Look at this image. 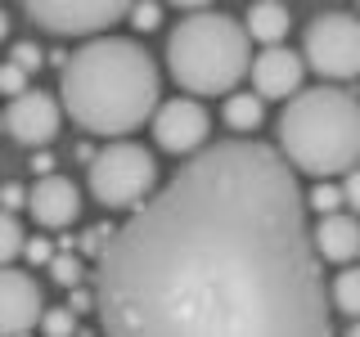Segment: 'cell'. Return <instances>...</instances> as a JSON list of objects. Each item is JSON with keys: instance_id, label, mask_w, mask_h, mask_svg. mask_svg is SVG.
Masks as SVG:
<instances>
[{"instance_id": "20", "label": "cell", "mask_w": 360, "mask_h": 337, "mask_svg": "<svg viewBox=\"0 0 360 337\" xmlns=\"http://www.w3.org/2000/svg\"><path fill=\"white\" fill-rule=\"evenodd\" d=\"M41 333H45V337H68V333H77V310H72V306H50V310H41Z\"/></svg>"}, {"instance_id": "28", "label": "cell", "mask_w": 360, "mask_h": 337, "mask_svg": "<svg viewBox=\"0 0 360 337\" xmlns=\"http://www.w3.org/2000/svg\"><path fill=\"white\" fill-rule=\"evenodd\" d=\"M167 5H180V9H189V14H194V9H207L212 0H167Z\"/></svg>"}, {"instance_id": "5", "label": "cell", "mask_w": 360, "mask_h": 337, "mask_svg": "<svg viewBox=\"0 0 360 337\" xmlns=\"http://www.w3.org/2000/svg\"><path fill=\"white\" fill-rule=\"evenodd\" d=\"M86 180H90V194H95L99 207H108V211L140 207L158 185V162L135 140H108L104 149L90 157Z\"/></svg>"}, {"instance_id": "15", "label": "cell", "mask_w": 360, "mask_h": 337, "mask_svg": "<svg viewBox=\"0 0 360 337\" xmlns=\"http://www.w3.org/2000/svg\"><path fill=\"white\" fill-rule=\"evenodd\" d=\"M221 117H225V126L230 131H257L266 121V99L257 95V90H230L225 95V108H221Z\"/></svg>"}, {"instance_id": "9", "label": "cell", "mask_w": 360, "mask_h": 337, "mask_svg": "<svg viewBox=\"0 0 360 337\" xmlns=\"http://www.w3.org/2000/svg\"><path fill=\"white\" fill-rule=\"evenodd\" d=\"M59 121H63V99L45 95V90H22L5 108V131L27 149H45L59 135Z\"/></svg>"}, {"instance_id": "23", "label": "cell", "mask_w": 360, "mask_h": 337, "mask_svg": "<svg viewBox=\"0 0 360 337\" xmlns=\"http://www.w3.org/2000/svg\"><path fill=\"white\" fill-rule=\"evenodd\" d=\"M9 59H14V63H22L27 72H37V67L45 63V54H41V45H37V41H18L14 50H9Z\"/></svg>"}, {"instance_id": "19", "label": "cell", "mask_w": 360, "mask_h": 337, "mask_svg": "<svg viewBox=\"0 0 360 337\" xmlns=\"http://www.w3.org/2000/svg\"><path fill=\"white\" fill-rule=\"evenodd\" d=\"M307 207L311 211H320V216H329V211L338 207H347V194H342V185H329V180H320V185L307 194Z\"/></svg>"}, {"instance_id": "3", "label": "cell", "mask_w": 360, "mask_h": 337, "mask_svg": "<svg viewBox=\"0 0 360 337\" xmlns=\"http://www.w3.org/2000/svg\"><path fill=\"white\" fill-rule=\"evenodd\" d=\"M279 153L297 171L315 180L347 176L360 162V95L342 86H311L284 99V112L275 121Z\"/></svg>"}, {"instance_id": "17", "label": "cell", "mask_w": 360, "mask_h": 337, "mask_svg": "<svg viewBox=\"0 0 360 337\" xmlns=\"http://www.w3.org/2000/svg\"><path fill=\"white\" fill-rule=\"evenodd\" d=\"M45 270H50V279H54L59 288H82V279H86L82 261L72 256V247H59V252L50 256V265H45Z\"/></svg>"}, {"instance_id": "25", "label": "cell", "mask_w": 360, "mask_h": 337, "mask_svg": "<svg viewBox=\"0 0 360 337\" xmlns=\"http://www.w3.org/2000/svg\"><path fill=\"white\" fill-rule=\"evenodd\" d=\"M342 194H347V207H352L356 216H360V162L342 176Z\"/></svg>"}, {"instance_id": "26", "label": "cell", "mask_w": 360, "mask_h": 337, "mask_svg": "<svg viewBox=\"0 0 360 337\" xmlns=\"http://www.w3.org/2000/svg\"><path fill=\"white\" fill-rule=\"evenodd\" d=\"M0 202H5V207L14 211V207H27V194H22L18 185H5V189H0Z\"/></svg>"}, {"instance_id": "4", "label": "cell", "mask_w": 360, "mask_h": 337, "mask_svg": "<svg viewBox=\"0 0 360 337\" xmlns=\"http://www.w3.org/2000/svg\"><path fill=\"white\" fill-rule=\"evenodd\" d=\"M167 72L189 95H230L252 72V37L239 18L194 9L167 37Z\"/></svg>"}, {"instance_id": "2", "label": "cell", "mask_w": 360, "mask_h": 337, "mask_svg": "<svg viewBox=\"0 0 360 337\" xmlns=\"http://www.w3.org/2000/svg\"><path fill=\"white\" fill-rule=\"evenodd\" d=\"M63 112L90 135H131L153 121L162 99V77L140 41L90 37L59 67Z\"/></svg>"}, {"instance_id": "22", "label": "cell", "mask_w": 360, "mask_h": 337, "mask_svg": "<svg viewBox=\"0 0 360 337\" xmlns=\"http://www.w3.org/2000/svg\"><path fill=\"white\" fill-rule=\"evenodd\" d=\"M158 22H162V5H158V0H135L131 5V27L135 32H153Z\"/></svg>"}, {"instance_id": "14", "label": "cell", "mask_w": 360, "mask_h": 337, "mask_svg": "<svg viewBox=\"0 0 360 337\" xmlns=\"http://www.w3.org/2000/svg\"><path fill=\"white\" fill-rule=\"evenodd\" d=\"M243 27H248V37H252V41L279 45V41L288 37V27H292V22H288V5H284V0H252Z\"/></svg>"}, {"instance_id": "1", "label": "cell", "mask_w": 360, "mask_h": 337, "mask_svg": "<svg viewBox=\"0 0 360 337\" xmlns=\"http://www.w3.org/2000/svg\"><path fill=\"white\" fill-rule=\"evenodd\" d=\"M297 166L262 140L202 144L112 230L95 310L112 337H320L329 292Z\"/></svg>"}, {"instance_id": "32", "label": "cell", "mask_w": 360, "mask_h": 337, "mask_svg": "<svg viewBox=\"0 0 360 337\" xmlns=\"http://www.w3.org/2000/svg\"><path fill=\"white\" fill-rule=\"evenodd\" d=\"M356 5H360V0H356Z\"/></svg>"}, {"instance_id": "18", "label": "cell", "mask_w": 360, "mask_h": 337, "mask_svg": "<svg viewBox=\"0 0 360 337\" xmlns=\"http://www.w3.org/2000/svg\"><path fill=\"white\" fill-rule=\"evenodd\" d=\"M22 243H27V234H22L18 216L9 207H0V265H9L14 256L22 252Z\"/></svg>"}, {"instance_id": "27", "label": "cell", "mask_w": 360, "mask_h": 337, "mask_svg": "<svg viewBox=\"0 0 360 337\" xmlns=\"http://www.w3.org/2000/svg\"><path fill=\"white\" fill-rule=\"evenodd\" d=\"M95 306V292H72V310H90Z\"/></svg>"}, {"instance_id": "16", "label": "cell", "mask_w": 360, "mask_h": 337, "mask_svg": "<svg viewBox=\"0 0 360 337\" xmlns=\"http://www.w3.org/2000/svg\"><path fill=\"white\" fill-rule=\"evenodd\" d=\"M329 301L338 315H352V319H360V265L347 261L342 270L333 275V288H329Z\"/></svg>"}, {"instance_id": "6", "label": "cell", "mask_w": 360, "mask_h": 337, "mask_svg": "<svg viewBox=\"0 0 360 337\" xmlns=\"http://www.w3.org/2000/svg\"><path fill=\"white\" fill-rule=\"evenodd\" d=\"M302 59L324 81H352L360 77V18L352 14H320L302 37Z\"/></svg>"}, {"instance_id": "31", "label": "cell", "mask_w": 360, "mask_h": 337, "mask_svg": "<svg viewBox=\"0 0 360 337\" xmlns=\"http://www.w3.org/2000/svg\"><path fill=\"white\" fill-rule=\"evenodd\" d=\"M0 126H5V117H0Z\"/></svg>"}, {"instance_id": "13", "label": "cell", "mask_w": 360, "mask_h": 337, "mask_svg": "<svg viewBox=\"0 0 360 337\" xmlns=\"http://www.w3.org/2000/svg\"><path fill=\"white\" fill-rule=\"evenodd\" d=\"M315 252L320 261H333V265H347L360 256V220L347 216V211H329L315 225Z\"/></svg>"}, {"instance_id": "10", "label": "cell", "mask_w": 360, "mask_h": 337, "mask_svg": "<svg viewBox=\"0 0 360 337\" xmlns=\"http://www.w3.org/2000/svg\"><path fill=\"white\" fill-rule=\"evenodd\" d=\"M41 288L32 275H22L14 265H0V337H22L41 329Z\"/></svg>"}, {"instance_id": "29", "label": "cell", "mask_w": 360, "mask_h": 337, "mask_svg": "<svg viewBox=\"0 0 360 337\" xmlns=\"http://www.w3.org/2000/svg\"><path fill=\"white\" fill-rule=\"evenodd\" d=\"M9 37V18H5V9H0V41Z\"/></svg>"}, {"instance_id": "30", "label": "cell", "mask_w": 360, "mask_h": 337, "mask_svg": "<svg viewBox=\"0 0 360 337\" xmlns=\"http://www.w3.org/2000/svg\"><path fill=\"white\" fill-rule=\"evenodd\" d=\"M352 337H360V319H356V324H352Z\"/></svg>"}, {"instance_id": "11", "label": "cell", "mask_w": 360, "mask_h": 337, "mask_svg": "<svg viewBox=\"0 0 360 337\" xmlns=\"http://www.w3.org/2000/svg\"><path fill=\"white\" fill-rule=\"evenodd\" d=\"M302 77H307V59L292 54L284 41L266 45L252 59V90L262 99H292L302 90Z\"/></svg>"}, {"instance_id": "24", "label": "cell", "mask_w": 360, "mask_h": 337, "mask_svg": "<svg viewBox=\"0 0 360 337\" xmlns=\"http://www.w3.org/2000/svg\"><path fill=\"white\" fill-rule=\"evenodd\" d=\"M54 252H59V247H54L50 239H41V234H37V239H27V243H22V256H27L32 265H50V256H54Z\"/></svg>"}, {"instance_id": "8", "label": "cell", "mask_w": 360, "mask_h": 337, "mask_svg": "<svg viewBox=\"0 0 360 337\" xmlns=\"http://www.w3.org/2000/svg\"><path fill=\"white\" fill-rule=\"evenodd\" d=\"M207 131H212V117L198 99H167L158 104L153 112V140L162 153H198L207 144Z\"/></svg>"}, {"instance_id": "7", "label": "cell", "mask_w": 360, "mask_h": 337, "mask_svg": "<svg viewBox=\"0 0 360 337\" xmlns=\"http://www.w3.org/2000/svg\"><path fill=\"white\" fill-rule=\"evenodd\" d=\"M131 5L135 0H22L27 18L54 37H99L131 18Z\"/></svg>"}, {"instance_id": "21", "label": "cell", "mask_w": 360, "mask_h": 337, "mask_svg": "<svg viewBox=\"0 0 360 337\" xmlns=\"http://www.w3.org/2000/svg\"><path fill=\"white\" fill-rule=\"evenodd\" d=\"M27 67H22V63H14V59H5V63H0V95H9V99H14V95H22V90H27Z\"/></svg>"}, {"instance_id": "12", "label": "cell", "mask_w": 360, "mask_h": 337, "mask_svg": "<svg viewBox=\"0 0 360 337\" xmlns=\"http://www.w3.org/2000/svg\"><path fill=\"white\" fill-rule=\"evenodd\" d=\"M27 211L45 230H68V225L82 216V194H77V185L68 176L45 171L37 185L27 189Z\"/></svg>"}]
</instances>
